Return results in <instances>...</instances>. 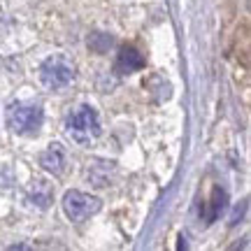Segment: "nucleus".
<instances>
[{
  "label": "nucleus",
  "instance_id": "20e7f679",
  "mask_svg": "<svg viewBox=\"0 0 251 251\" xmlns=\"http://www.w3.org/2000/svg\"><path fill=\"white\" fill-rule=\"evenodd\" d=\"M100 207H102L100 198L81 193V191H68V193L63 196V212H65V216H68L70 221H75V224H81V221H86L89 216L98 214Z\"/></svg>",
  "mask_w": 251,
  "mask_h": 251
},
{
  "label": "nucleus",
  "instance_id": "39448f33",
  "mask_svg": "<svg viewBox=\"0 0 251 251\" xmlns=\"http://www.w3.org/2000/svg\"><path fill=\"white\" fill-rule=\"evenodd\" d=\"M144 65H147L144 54L137 47H121L117 54V61H114V72L117 75H133V72L142 70Z\"/></svg>",
  "mask_w": 251,
  "mask_h": 251
},
{
  "label": "nucleus",
  "instance_id": "f257e3e1",
  "mask_svg": "<svg viewBox=\"0 0 251 251\" xmlns=\"http://www.w3.org/2000/svg\"><path fill=\"white\" fill-rule=\"evenodd\" d=\"M5 121H7L9 130H14L17 135H35L45 124V109L37 102L17 100L7 107Z\"/></svg>",
  "mask_w": 251,
  "mask_h": 251
},
{
  "label": "nucleus",
  "instance_id": "7ed1b4c3",
  "mask_svg": "<svg viewBox=\"0 0 251 251\" xmlns=\"http://www.w3.org/2000/svg\"><path fill=\"white\" fill-rule=\"evenodd\" d=\"M40 79L47 89L51 91H61L65 86H70L75 79V65L68 56L54 54L49 56L42 65H40Z\"/></svg>",
  "mask_w": 251,
  "mask_h": 251
},
{
  "label": "nucleus",
  "instance_id": "0eeeda50",
  "mask_svg": "<svg viewBox=\"0 0 251 251\" xmlns=\"http://www.w3.org/2000/svg\"><path fill=\"white\" fill-rule=\"evenodd\" d=\"M209 212H207V224H214L216 216L221 214V209L226 207V191L221 188H214V193H212V200H209Z\"/></svg>",
  "mask_w": 251,
  "mask_h": 251
},
{
  "label": "nucleus",
  "instance_id": "423d86ee",
  "mask_svg": "<svg viewBox=\"0 0 251 251\" xmlns=\"http://www.w3.org/2000/svg\"><path fill=\"white\" fill-rule=\"evenodd\" d=\"M40 165L51 175H61L65 170V151L61 144H49V149L40 156Z\"/></svg>",
  "mask_w": 251,
  "mask_h": 251
},
{
  "label": "nucleus",
  "instance_id": "f03ea898",
  "mask_svg": "<svg viewBox=\"0 0 251 251\" xmlns=\"http://www.w3.org/2000/svg\"><path fill=\"white\" fill-rule=\"evenodd\" d=\"M68 135L75 142L91 144L100 137V117L91 105H81L68 117Z\"/></svg>",
  "mask_w": 251,
  "mask_h": 251
}]
</instances>
